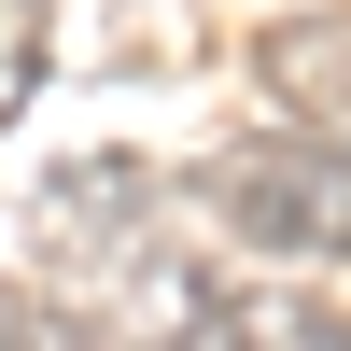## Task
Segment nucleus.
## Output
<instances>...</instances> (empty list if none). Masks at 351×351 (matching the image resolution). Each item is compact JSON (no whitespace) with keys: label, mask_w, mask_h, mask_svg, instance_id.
<instances>
[{"label":"nucleus","mask_w":351,"mask_h":351,"mask_svg":"<svg viewBox=\"0 0 351 351\" xmlns=\"http://www.w3.org/2000/svg\"><path fill=\"white\" fill-rule=\"evenodd\" d=\"M211 211L253 253H351V141L324 127H267L211 169Z\"/></svg>","instance_id":"nucleus-1"},{"label":"nucleus","mask_w":351,"mask_h":351,"mask_svg":"<svg viewBox=\"0 0 351 351\" xmlns=\"http://www.w3.org/2000/svg\"><path fill=\"white\" fill-rule=\"evenodd\" d=\"M141 211H155V183H141L127 155H99V169H56V197H43V225L71 253H141Z\"/></svg>","instance_id":"nucleus-2"},{"label":"nucleus","mask_w":351,"mask_h":351,"mask_svg":"<svg viewBox=\"0 0 351 351\" xmlns=\"http://www.w3.org/2000/svg\"><path fill=\"white\" fill-rule=\"evenodd\" d=\"M267 84L337 112V99H351V28H309V14H295V28H267Z\"/></svg>","instance_id":"nucleus-3"},{"label":"nucleus","mask_w":351,"mask_h":351,"mask_svg":"<svg viewBox=\"0 0 351 351\" xmlns=\"http://www.w3.org/2000/svg\"><path fill=\"white\" fill-rule=\"evenodd\" d=\"M281 337V309H253V295H183V337L169 351H267Z\"/></svg>","instance_id":"nucleus-4"},{"label":"nucleus","mask_w":351,"mask_h":351,"mask_svg":"<svg viewBox=\"0 0 351 351\" xmlns=\"http://www.w3.org/2000/svg\"><path fill=\"white\" fill-rule=\"evenodd\" d=\"M0 351H112L99 324H71V309H43V295H14L0 281Z\"/></svg>","instance_id":"nucleus-5"},{"label":"nucleus","mask_w":351,"mask_h":351,"mask_svg":"<svg viewBox=\"0 0 351 351\" xmlns=\"http://www.w3.org/2000/svg\"><path fill=\"white\" fill-rule=\"evenodd\" d=\"M28 71H43V0H0V127H14Z\"/></svg>","instance_id":"nucleus-6"},{"label":"nucleus","mask_w":351,"mask_h":351,"mask_svg":"<svg viewBox=\"0 0 351 351\" xmlns=\"http://www.w3.org/2000/svg\"><path fill=\"white\" fill-rule=\"evenodd\" d=\"M295 351H351V324H295Z\"/></svg>","instance_id":"nucleus-7"}]
</instances>
